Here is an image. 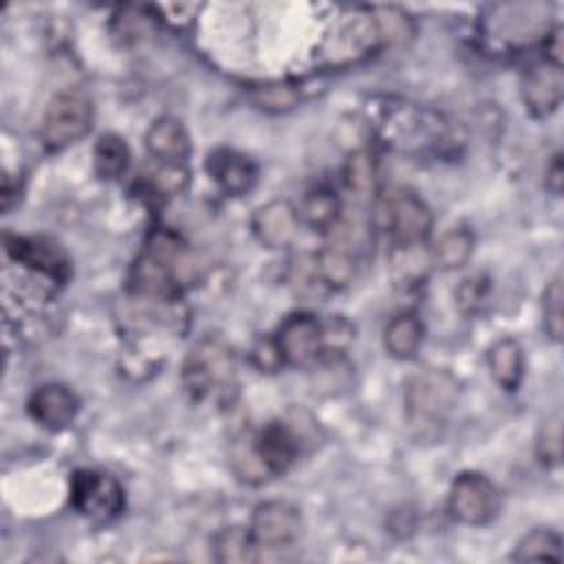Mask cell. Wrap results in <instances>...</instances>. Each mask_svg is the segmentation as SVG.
<instances>
[{"mask_svg": "<svg viewBox=\"0 0 564 564\" xmlns=\"http://www.w3.org/2000/svg\"><path fill=\"white\" fill-rule=\"evenodd\" d=\"M302 454V434L286 421H269L238 438L231 447V469L249 485L284 476Z\"/></svg>", "mask_w": 564, "mask_h": 564, "instance_id": "cell-1", "label": "cell"}, {"mask_svg": "<svg viewBox=\"0 0 564 564\" xmlns=\"http://www.w3.org/2000/svg\"><path fill=\"white\" fill-rule=\"evenodd\" d=\"M520 95L533 117H549L555 112L564 97L562 66L546 59L531 64L520 79Z\"/></svg>", "mask_w": 564, "mask_h": 564, "instance_id": "cell-13", "label": "cell"}, {"mask_svg": "<svg viewBox=\"0 0 564 564\" xmlns=\"http://www.w3.org/2000/svg\"><path fill=\"white\" fill-rule=\"evenodd\" d=\"M377 223L397 247H419L432 231L427 203L405 187H394L379 198Z\"/></svg>", "mask_w": 564, "mask_h": 564, "instance_id": "cell-6", "label": "cell"}, {"mask_svg": "<svg viewBox=\"0 0 564 564\" xmlns=\"http://www.w3.org/2000/svg\"><path fill=\"white\" fill-rule=\"evenodd\" d=\"M145 150L159 165L185 167L192 154V139L185 123L172 115L154 119L145 132Z\"/></svg>", "mask_w": 564, "mask_h": 564, "instance_id": "cell-17", "label": "cell"}, {"mask_svg": "<svg viewBox=\"0 0 564 564\" xmlns=\"http://www.w3.org/2000/svg\"><path fill=\"white\" fill-rule=\"evenodd\" d=\"M238 364L231 346L218 337L198 339L183 359L181 379L196 401H227L236 390Z\"/></svg>", "mask_w": 564, "mask_h": 564, "instance_id": "cell-5", "label": "cell"}, {"mask_svg": "<svg viewBox=\"0 0 564 564\" xmlns=\"http://www.w3.org/2000/svg\"><path fill=\"white\" fill-rule=\"evenodd\" d=\"M562 185H564V167H562V156L555 154L546 167V189L553 196L562 194Z\"/></svg>", "mask_w": 564, "mask_h": 564, "instance_id": "cell-33", "label": "cell"}, {"mask_svg": "<svg viewBox=\"0 0 564 564\" xmlns=\"http://www.w3.org/2000/svg\"><path fill=\"white\" fill-rule=\"evenodd\" d=\"M540 4H500L494 7V24L496 29L502 33L500 37H507L511 42L518 40H531L535 33H546L549 29L542 26V22L538 18H544L542 13L533 15V11Z\"/></svg>", "mask_w": 564, "mask_h": 564, "instance_id": "cell-22", "label": "cell"}, {"mask_svg": "<svg viewBox=\"0 0 564 564\" xmlns=\"http://www.w3.org/2000/svg\"><path fill=\"white\" fill-rule=\"evenodd\" d=\"M458 379L443 368H423L408 377L403 388V414L416 434H434L458 403Z\"/></svg>", "mask_w": 564, "mask_h": 564, "instance_id": "cell-4", "label": "cell"}, {"mask_svg": "<svg viewBox=\"0 0 564 564\" xmlns=\"http://www.w3.org/2000/svg\"><path fill=\"white\" fill-rule=\"evenodd\" d=\"M183 264L185 245L167 231H156L130 267L128 289L148 302H174L181 291Z\"/></svg>", "mask_w": 564, "mask_h": 564, "instance_id": "cell-2", "label": "cell"}, {"mask_svg": "<svg viewBox=\"0 0 564 564\" xmlns=\"http://www.w3.org/2000/svg\"><path fill=\"white\" fill-rule=\"evenodd\" d=\"M300 223L315 229V231H328L335 229L341 218V203L339 196L328 187H315L304 194L300 207H297Z\"/></svg>", "mask_w": 564, "mask_h": 564, "instance_id": "cell-21", "label": "cell"}, {"mask_svg": "<svg viewBox=\"0 0 564 564\" xmlns=\"http://www.w3.org/2000/svg\"><path fill=\"white\" fill-rule=\"evenodd\" d=\"M251 357H253V364H256L260 370H275L278 366H284L273 337H271V339H260V341L253 346Z\"/></svg>", "mask_w": 564, "mask_h": 564, "instance_id": "cell-31", "label": "cell"}, {"mask_svg": "<svg viewBox=\"0 0 564 564\" xmlns=\"http://www.w3.org/2000/svg\"><path fill=\"white\" fill-rule=\"evenodd\" d=\"M452 518L467 527L489 524L500 509V494L494 480L480 471H463L454 478L447 496Z\"/></svg>", "mask_w": 564, "mask_h": 564, "instance_id": "cell-8", "label": "cell"}, {"mask_svg": "<svg viewBox=\"0 0 564 564\" xmlns=\"http://www.w3.org/2000/svg\"><path fill=\"white\" fill-rule=\"evenodd\" d=\"M214 560L223 564H238V562H253L258 555V546L249 533V529L242 527H225L220 529L212 540Z\"/></svg>", "mask_w": 564, "mask_h": 564, "instance_id": "cell-26", "label": "cell"}, {"mask_svg": "<svg viewBox=\"0 0 564 564\" xmlns=\"http://www.w3.org/2000/svg\"><path fill=\"white\" fill-rule=\"evenodd\" d=\"M485 295V289H482V282L478 278H471V280H465L463 286L458 289L456 293V300L458 304L465 308V311H471Z\"/></svg>", "mask_w": 564, "mask_h": 564, "instance_id": "cell-32", "label": "cell"}, {"mask_svg": "<svg viewBox=\"0 0 564 564\" xmlns=\"http://www.w3.org/2000/svg\"><path fill=\"white\" fill-rule=\"evenodd\" d=\"M247 529L258 549H282L300 540L304 520L293 502L264 500L256 505Z\"/></svg>", "mask_w": 564, "mask_h": 564, "instance_id": "cell-11", "label": "cell"}, {"mask_svg": "<svg viewBox=\"0 0 564 564\" xmlns=\"http://www.w3.org/2000/svg\"><path fill=\"white\" fill-rule=\"evenodd\" d=\"M205 170L218 189L227 196H245L256 187L258 165L251 156L234 148H216L207 154Z\"/></svg>", "mask_w": 564, "mask_h": 564, "instance_id": "cell-16", "label": "cell"}, {"mask_svg": "<svg viewBox=\"0 0 564 564\" xmlns=\"http://www.w3.org/2000/svg\"><path fill=\"white\" fill-rule=\"evenodd\" d=\"M70 505L90 520L108 522L123 509V489L108 474L77 469L70 476Z\"/></svg>", "mask_w": 564, "mask_h": 564, "instance_id": "cell-10", "label": "cell"}, {"mask_svg": "<svg viewBox=\"0 0 564 564\" xmlns=\"http://www.w3.org/2000/svg\"><path fill=\"white\" fill-rule=\"evenodd\" d=\"M93 163H95L97 176H101L106 181H115V178L123 176L130 165V148L119 134L106 132L95 143Z\"/></svg>", "mask_w": 564, "mask_h": 564, "instance_id": "cell-25", "label": "cell"}, {"mask_svg": "<svg viewBox=\"0 0 564 564\" xmlns=\"http://www.w3.org/2000/svg\"><path fill=\"white\" fill-rule=\"evenodd\" d=\"M29 414L31 419L51 432L66 430L73 425L79 412L77 394L64 383H42L29 397Z\"/></svg>", "mask_w": 564, "mask_h": 564, "instance_id": "cell-15", "label": "cell"}, {"mask_svg": "<svg viewBox=\"0 0 564 564\" xmlns=\"http://www.w3.org/2000/svg\"><path fill=\"white\" fill-rule=\"evenodd\" d=\"M476 247V238L467 227L447 229L432 247V262L445 271L460 269L469 262Z\"/></svg>", "mask_w": 564, "mask_h": 564, "instance_id": "cell-23", "label": "cell"}, {"mask_svg": "<svg viewBox=\"0 0 564 564\" xmlns=\"http://www.w3.org/2000/svg\"><path fill=\"white\" fill-rule=\"evenodd\" d=\"M273 339L282 357V364L286 366L304 368L326 357L324 322L313 313L297 311L286 315Z\"/></svg>", "mask_w": 564, "mask_h": 564, "instance_id": "cell-9", "label": "cell"}, {"mask_svg": "<svg viewBox=\"0 0 564 564\" xmlns=\"http://www.w3.org/2000/svg\"><path fill=\"white\" fill-rule=\"evenodd\" d=\"M487 364H489L491 377L496 379V383L502 390H507V392L518 390V386L522 383V377H524V350L516 339H511V337L498 339L489 348Z\"/></svg>", "mask_w": 564, "mask_h": 564, "instance_id": "cell-18", "label": "cell"}, {"mask_svg": "<svg viewBox=\"0 0 564 564\" xmlns=\"http://www.w3.org/2000/svg\"><path fill=\"white\" fill-rule=\"evenodd\" d=\"M562 302H564V289H562V275H553L542 293V326L549 339L555 344L562 341L564 322H562Z\"/></svg>", "mask_w": 564, "mask_h": 564, "instance_id": "cell-28", "label": "cell"}, {"mask_svg": "<svg viewBox=\"0 0 564 564\" xmlns=\"http://www.w3.org/2000/svg\"><path fill=\"white\" fill-rule=\"evenodd\" d=\"M344 181H346L348 192L355 198H359V200L372 198L377 194V181H379L375 154L366 148L350 152L346 167H344Z\"/></svg>", "mask_w": 564, "mask_h": 564, "instance_id": "cell-24", "label": "cell"}, {"mask_svg": "<svg viewBox=\"0 0 564 564\" xmlns=\"http://www.w3.org/2000/svg\"><path fill=\"white\" fill-rule=\"evenodd\" d=\"M377 132L386 143L403 152H443L454 143L452 128L441 115L408 101L381 106Z\"/></svg>", "mask_w": 564, "mask_h": 564, "instance_id": "cell-3", "label": "cell"}, {"mask_svg": "<svg viewBox=\"0 0 564 564\" xmlns=\"http://www.w3.org/2000/svg\"><path fill=\"white\" fill-rule=\"evenodd\" d=\"M93 101L79 88L59 90L46 106L42 117V141L48 150H62L82 137H86L93 128Z\"/></svg>", "mask_w": 564, "mask_h": 564, "instance_id": "cell-7", "label": "cell"}, {"mask_svg": "<svg viewBox=\"0 0 564 564\" xmlns=\"http://www.w3.org/2000/svg\"><path fill=\"white\" fill-rule=\"evenodd\" d=\"M297 99H300V93L289 84H267L262 88H256V93H253V101L260 108L273 110V112L293 108L297 104Z\"/></svg>", "mask_w": 564, "mask_h": 564, "instance_id": "cell-30", "label": "cell"}, {"mask_svg": "<svg viewBox=\"0 0 564 564\" xmlns=\"http://www.w3.org/2000/svg\"><path fill=\"white\" fill-rule=\"evenodd\" d=\"M297 207L289 200H269L251 214V231L256 240L267 249H286L293 245L300 231Z\"/></svg>", "mask_w": 564, "mask_h": 564, "instance_id": "cell-14", "label": "cell"}, {"mask_svg": "<svg viewBox=\"0 0 564 564\" xmlns=\"http://www.w3.org/2000/svg\"><path fill=\"white\" fill-rule=\"evenodd\" d=\"M425 326L414 313L394 315L383 328V348L394 359H410L423 344Z\"/></svg>", "mask_w": 564, "mask_h": 564, "instance_id": "cell-19", "label": "cell"}, {"mask_svg": "<svg viewBox=\"0 0 564 564\" xmlns=\"http://www.w3.org/2000/svg\"><path fill=\"white\" fill-rule=\"evenodd\" d=\"M4 251L7 256L26 267L29 271L48 278L51 282H66L70 275V260L66 251L48 238L42 236H4Z\"/></svg>", "mask_w": 564, "mask_h": 564, "instance_id": "cell-12", "label": "cell"}, {"mask_svg": "<svg viewBox=\"0 0 564 564\" xmlns=\"http://www.w3.org/2000/svg\"><path fill=\"white\" fill-rule=\"evenodd\" d=\"M511 560L513 562H533V560L560 562L562 560V538L553 529L538 527V529L529 531L527 535H522Z\"/></svg>", "mask_w": 564, "mask_h": 564, "instance_id": "cell-27", "label": "cell"}, {"mask_svg": "<svg viewBox=\"0 0 564 564\" xmlns=\"http://www.w3.org/2000/svg\"><path fill=\"white\" fill-rule=\"evenodd\" d=\"M313 267L324 286L341 289L350 284L355 275V256L350 251V245L346 240H335L326 245L319 253H315Z\"/></svg>", "mask_w": 564, "mask_h": 564, "instance_id": "cell-20", "label": "cell"}, {"mask_svg": "<svg viewBox=\"0 0 564 564\" xmlns=\"http://www.w3.org/2000/svg\"><path fill=\"white\" fill-rule=\"evenodd\" d=\"M535 454L544 467H557L562 463V414L553 412L542 423L535 438Z\"/></svg>", "mask_w": 564, "mask_h": 564, "instance_id": "cell-29", "label": "cell"}]
</instances>
